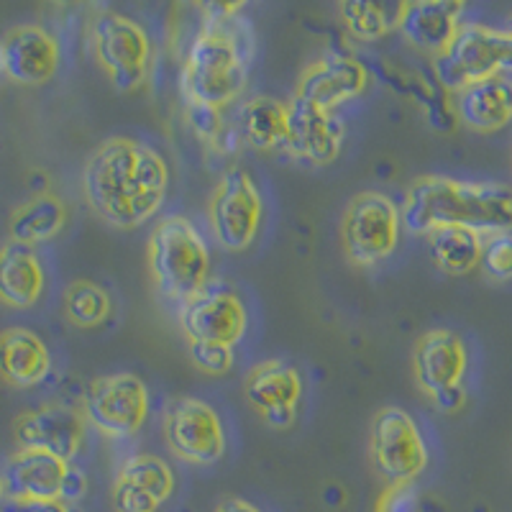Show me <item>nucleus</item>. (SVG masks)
<instances>
[{"instance_id":"1","label":"nucleus","mask_w":512,"mask_h":512,"mask_svg":"<svg viewBox=\"0 0 512 512\" xmlns=\"http://www.w3.org/2000/svg\"><path fill=\"white\" fill-rule=\"evenodd\" d=\"M169 169L162 154L136 139H108L82 169L90 210L108 226L131 231L157 216L167 198Z\"/></svg>"},{"instance_id":"2","label":"nucleus","mask_w":512,"mask_h":512,"mask_svg":"<svg viewBox=\"0 0 512 512\" xmlns=\"http://www.w3.org/2000/svg\"><path fill=\"white\" fill-rule=\"evenodd\" d=\"M244 3H208L203 29L192 39L182 62L180 90L185 103L210 105L221 111L244 93L254 59V34L246 18H239Z\"/></svg>"},{"instance_id":"3","label":"nucleus","mask_w":512,"mask_h":512,"mask_svg":"<svg viewBox=\"0 0 512 512\" xmlns=\"http://www.w3.org/2000/svg\"><path fill=\"white\" fill-rule=\"evenodd\" d=\"M400 221L415 236L443 226L472 228L482 236L512 231V190L500 182L418 177L405 192Z\"/></svg>"},{"instance_id":"4","label":"nucleus","mask_w":512,"mask_h":512,"mask_svg":"<svg viewBox=\"0 0 512 512\" xmlns=\"http://www.w3.org/2000/svg\"><path fill=\"white\" fill-rule=\"evenodd\" d=\"M149 267L164 297L185 303L210 280V251L203 233L182 216L157 223L149 241Z\"/></svg>"},{"instance_id":"5","label":"nucleus","mask_w":512,"mask_h":512,"mask_svg":"<svg viewBox=\"0 0 512 512\" xmlns=\"http://www.w3.org/2000/svg\"><path fill=\"white\" fill-rule=\"evenodd\" d=\"M438 82L451 93H459L472 82L512 72L510 31L484 24H461L446 49L433 59Z\"/></svg>"},{"instance_id":"6","label":"nucleus","mask_w":512,"mask_h":512,"mask_svg":"<svg viewBox=\"0 0 512 512\" xmlns=\"http://www.w3.org/2000/svg\"><path fill=\"white\" fill-rule=\"evenodd\" d=\"M95 62L111 77L118 93L139 90L152 70V39L139 21L123 13H98L90 24Z\"/></svg>"},{"instance_id":"7","label":"nucleus","mask_w":512,"mask_h":512,"mask_svg":"<svg viewBox=\"0 0 512 512\" xmlns=\"http://www.w3.org/2000/svg\"><path fill=\"white\" fill-rule=\"evenodd\" d=\"M400 208L382 192H359L346 205L341 221V244L349 262L372 267L384 262L400 241Z\"/></svg>"},{"instance_id":"8","label":"nucleus","mask_w":512,"mask_h":512,"mask_svg":"<svg viewBox=\"0 0 512 512\" xmlns=\"http://www.w3.org/2000/svg\"><path fill=\"white\" fill-rule=\"evenodd\" d=\"M369 448L387 487H410L428 466V448L418 423L400 408H384L374 415Z\"/></svg>"},{"instance_id":"9","label":"nucleus","mask_w":512,"mask_h":512,"mask_svg":"<svg viewBox=\"0 0 512 512\" xmlns=\"http://www.w3.org/2000/svg\"><path fill=\"white\" fill-rule=\"evenodd\" d=\"M262 213V195L249 172L241 167L226 169L208 208L218 246L233 254L249 249L262 226Z\"/></svg>"},{"instance_id":"10","label":"nucleus","mask_w":512,"mask_h":512,"mask_svg":"<svg viewBox=\"0 0 512 512\" xmlns=\"http://www.w3.org/2000/svg\"><path fill=\"white\" fill-rule=\"evenodd\" d=\"M180 326L190 344L205 341L233 349L244 338L249 318L239 292L221 280H208L180 305Z\"/></svg>"},{"instance_id":"11","label":"nucleus","mask_w":512,"mask_h":512,"mask_svg":"<svg viewBox=\"0 0 512 512\" xmlns=\"http://www.w3.org/2000/svg\"><path fill=\"white\" fill-rule=\"evenodd\" d=\"M149 415V390L136 374H108L90 384L85 418L108 438H128L141 431Z\"/></svg>"},{"instance_id":"12","label":"nucleus","mask_w":512,"mask_h":512,"mask_svg":"<svg viewBox=\"0 0 512 512\" xmlns=\"http://www.w3.org/2000/svg\"><path fill=\"white\" fill-rule=\"evenodd\" d=\"M164 438L177 459L210 466L223 459L226 433L218 413L198 397H180L164 413Z\"/></svg>"},{"instance_id":"13","label":"nucleus","mask_w":512,"mask_h":512,"mask_svg":"<svg viewBox=\"0 0 512 512\" xmlns=\"http://www.w3.org/2000/svg\"><path fill=\"white\" fill-rule=\"evenodd\" d=\"M369 85L367 67L349 52L328 49L315 62H310L297 82L295 98L305 103L336 111L338 105L359 98Z\"/></svg>"},{"instance_id":"14","label":"nucleus","mask_w":512,"mask_h":512,"mask_svg":"<svg viewBox=\"0 0 512 512\" xmlns=\"http://www.w3.org/2000/svg\"><path fill=\"white\" fill-rule=\"evenodd\" d=\"M13 436L18 448L44 451L72 461L85 441V415L70 405H44L26 410L13 420Z\"/></svg>"},{"instance_id":"15","label":"nucleus","mask_w":512,"mask_h":512,"mask_svg":"<svg viewBox=\"0 0 512 512\" xmlns=\"http://www.w3.org/2000/svg\"><path fill=\"white\" fill-rule=\"evenodd\" d=\"M344 139L346 126L336 111H323L300 98L287 103V131L282 146L292 157L313 164H331L341 154Z\"/></svg>"},{"instance_id":"16","label":"nucleus","mask_w":512,"mask_h":512,"mask_svg":"<svg viewBox=\"0 0 512 512\" xmlns=\"http://www.w3.org/2000/svg\"><path fill=\"white\" fill-rule=\"evenodd\" d=\"M461 13L464 3L456 0H413L397 6L395 26L415 49L438 57L459 31Z\"/></svg>"},{"instance_id":"17","label":"nucleus","mask_w":512,"mask_h":512,"mask_svg":"<svg viewBox=\"0 0 512 512\" xmlns=\"http://www.w3.org/2000/svg\"><path fill=\"white\" fill-rule=\"evenodd\" d=\"M6 77L18 85H44L59 70V44L41 26H16L3 36Z\"/></svg>"},{"instance_id":"18","label":"nucleus","mask_w":512,"mask_h":512,"mask_svg":"<svg viewBox=\"0 0 512 512\" xmlns=\"http://www.w3.org/2000/svg\"><path fill=\"white\" fill-rule=\"evenodd\" d=\"M70 461L44 451L18 448L6 461L3 484L8 500H59L62 502L64 479L70 474Z\"/></svg>"},{"instance_id":"19","label":"nucleus","mask_w":512,"mask_h":512,"mask_svg":"<svg viewBox=\"0 0 512 512\" xmlns=\"http://www.w3.org/2000/svg\"><path fill=\"white\" fill-rule=\"evenodd\" d=\"M466 364H469V356H466L464 341L451 331H443V328L428 331L415 344V379L428 397L436 395L438 390L461 384Z\"/></svg>"},{"instance_id":"20","label":"nucleus","mask_w":512,"mask_h":512,"mask_svg":"<svg viewBox=\"0 0 512 512\" xmlns=\"http://www.w3.org/2000/svg\"><path fill=\"white\" fill-rule=\"evenodd\" d=\"M454 111L472 131H500L512 121V80L507 75H497L466 85L454 93Z\"/></svg>"},{"instance_id":"21","label":"nucleus","mask_w":512,"mask_h":512,"mask_svg":"<svg viewBox=\"0 0 512 512\" xmlns=\"http://www.w3.org/2000/svg\"><path fill=\"white\" fill-rule=\"evenodd\" d=\"M52 369L47 344L29 328H8L0 333V377L11 387L29 390L44 382Z\"/></svg>"},{"instance_id":"22","label":"nucleus","mask_w":512,"mask_h":512,"mask_svg":"<svg viewBox=\"0 0 512 512\" xmlns=\"http://www.w3.org/2000/svg\"><path fill=\"white\" fill-rule=\"evenodd\" d=\"M44 264L34 246L8 241L0 246V303L26 310L39 303L44 292Z\"/></svg>"},{"instance_id":"23","label":"nucleus","mask_w":512,"mask_h":512,"mask_svg":"<svg viewBox=\"0 0 512 512\" xmlns=\"http://www.w3.org/2000/svg\"><path fill=\"white\" fill-rule=\"evenodd\" d=\"M244 392L259 415L274 413V410H297V402L303 397V379L297 369H292L285 361L269 359L251 369Z\"/></svg>"},{"instance_id":"24","label":"nucleus","mask_w":512,"mask_h":512,"mask_svg":"<svg viewBox=\"0 0 512 512\" xmlns=\"http://www.w3.org/2000/svg\"><path fill=\"white\" fill-rule=\"evenodd\" d=\"M236 128L241 139L249 146L267 152L274 146H282L287 131V103H280L269 95H256L241 103L236 113Z\"/></svg>"},{"instance_id":"25","label":"nucleus","mask_w":512,"mask_h":512,"mask_svg":"<svg viewBox=\"0 0 512 512\" xmlns=\"http://www.w3.org/2000/svg\"><path fill=\"white\" fill-rule=\"evenodd\" d=\"M64 226H67V205L57 195L41 192L13 213L8 231H11V241L36 249L39 244L52 241Z\"/></svg>"},{"instance_id":"26","label":"nucleus","mask_w":512,"mask_h":512,"mask_svg":"<svg viewBox=\"0 0 512 512\" xmlns=\"http://www.w3.org/2000/svg\"><path fill=\"white\" fill-rule=\"evenodd\" d=\"M482 241V233L464 226H443L428 233L433 264L451 277H461V274H469L474 267H479Z\"/></svg>"},{"instance_id":"27","label":"nucleus","mask_w":512,"mask_h":512,"mask_svg":"<svg viewBox=\"0 0 512 512\" xmlns=\"http://www.w3.org/2000/svg\"><path fill=\"white\" fill-rule=\"evenodd\" d=\"M113 300L108 290L90 280L72 282L64 292V313L77 328H95L108 320Z\"/></svg>"},{"instance_id":"28","label":"nucleus","mask_w":512,"mask_h":512,"mask_svg":"<svg viewBox=\"0 0 512 512\" xmlns=\"http://www.w3.org/2000/svg\"><path fill=\"white\" fill-rule=\"evenodd\" d=\"M118 479H126V482L144 489L146 495H152L159 505L167 502L172 492H175V472H172V466L152 454H139L123 461Z\"/></svg>"},{"instance_id":"29","label":"nucleus","mask_w":512,"mask_h":512,"mask_svg":"<svg viewBox=\"0 0 512 512\" xmlns=\"http://www.w3.org/2000/svg\"><path fill=\"white\" fill-rule=\"evenodd\" d=\"M341 21L349 29V34L359 41H377L392 29L395 18L387 16V8L377 3H364V0H349L338 6Z\"/></svg>"},{"instance_id":"30","label":"nucleus","mask_w":512,"mask_h":512,"mask_svg":"<svg viewBox=\"0 0 512 512\" xmlns=\"http://www.w3.org/2000/svg\"><path fill=\"white\" fill-rule=\"evenodd\" d=\"M479 267L484 269L487 277L497 282L512 280V231L484 236Z\"/></svg>"},{"instance_id":"31","label":"nucleus","mask_w":512,"mask_h":512,"mask_svg":"<svg viewBox=\"0 0 512 512\" xmlns=\"http://www.w3.org/2000/svg\"><path fill=\"white\" fill-rule=\"evenodd\" d=\"M190 359L195 361V367L205 374H213V377H221L233 369V356L231 346L223 344H205V341H195L190 344Z\"/></svg>"},{"instance_id":"32","label":"nucleus","mask_w":512,"mask_h":512,"mask_svg":"<svg viewBox=\"0 0 512 512\" xmlns=\"http://www.w3.org/2000/svg\"><path fill=\"white\" fill-rule=\"evenodd\" d=\"M159 502L152 495H146L144 489L126 479H116L113 487V510L116 512H157Z\"/></svg>"},{"instance_id":"33","label":"nucleus","mask_w":512,"mask_h":512,"mask_svg":"<svg viewBox=\"0 0 512 512\" xmlns=\"http://www.w3.org/2000/svg\"><path fill=\"white\" fill-rule=\"evenodd\" d=\"M187 121H190L192 131H195L203 141H208V144H213V141L221 136L223 126H221V111H218V108L187 103Z\"/></svg>"},{"instance_id":"34","label":"nucleus","mask_w":512,"mask_h":512,"mask_svg":"<svg viewBox=\"0 0 512 512\" xmlns=\"http://www.w3.org/2000/svg\"><path fill=\"white\" fill-rule=\"evenodd\" d=\"M377 512H415V495L410 487H387Z\"/></svg>"},{"instance_id":"35","label":"nucleus","mask_w":512,"mask_h":512,"mask_svg":"<svg viewBox=\"0 0 512 512\" xmlns=\"http://www.w3.org/2000/svg\"><path fill=\"white\" fill-rule=\"evenodd\" d=\"M3 512H80L59 500H8Z\"/></svg>"},{"instance_id":"36","label":"nucleus","mask_w":512,"mask_h":512,"mask_svg":"<svg viewBox=\"0 0 512 512\" xmlns=\"http://www.w3.org/2000/svg\"><path fill=\"white\" fill-rule=\"evenodd\" d=\"M85 492H88V477H85L82 469L70 466V474H67V479H64L62 502L64 505H75V502H80L82 497H85Z\"/></svg>"},{"instance_id":"37","label":"nucleus","mask_w":512,"mask_h":512,"mask_svg":"<svg viewBox=\"0 0 512 512\" xmlns=\"http://www.w3.org/2000/svg\"><path fill=\"white\" fill-rule=\"evenodd\" d=\"M431 400L436 402V408L443 410V413H456V410H461V405L466 402V392L461 384H456V387L438 390L436 395H431Z\"/></svg>"},{"instance_id":"38","label":"nucleus","mask_w":512,"mask_h":512,"mask_svg":"<svg viewBox=\"0 0 512 512\" xmlns=\"http://www.w3.org/2000/svg\"><path fill=\"white\" fill-rule=\"evenodd\" d=\"M216 512H262L256 505H251V502L241 500V497H226V500L218 505Z\"/></svg>"},{"instance_id":"39","label":"nucleus","mask_w":512,"mask_h":512,"mask_svg":"<svg viewBox=\"0 0 512 512\" xmlns=\"http://www.w3.org/2000/svg\"><path fill=\"white\" fill-rule=\"evenodd\" d=\"M0 75H6V52H3V41H0Z\"/></svg>"},{"instance_id":"40","label":"nucleus","mask_w":512,"mask_h":512,"mask_svg":"<svg viewBox=\"0 0 512 512\" xmlns=\"http://www.w3.org/2000/svg\"><path fill=\"white\" fill-rule=\"evenodd\" d=\"M3 497H6V484H3V474H0V505H3Z\"/></svg>"},{"instance_id":"41","label":"nucleus","mask_w":512,"mask_h":512,"mask_svg":"<svg viewBox=\"0 0 512 512\" xmlns=\"http://www.w3.org/2000/svg\"><path fill=\"white\" fill-rule=\"evenodd\" d=\"M507 31H510V36H512V16H510V29H507Z\"/></svg>"}]
</instances>
